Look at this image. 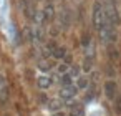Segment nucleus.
Here are the masks:
<instances>
[{"mask_svg": "<svg viewBox=\"0 0 121 116\" xmlns=\"http://www.w3.org/2000/svg\"><path fill=\"white\" fill-rule=\"evenodd\" d=\"M60 83H61V86H71L73 85V76L70 73H65V75H61Z\"/></svg>", "mask_w": 121, "mask_h": 116, "instance_id": "f8f14e48", "label": "nucleus"}, {"mask_svg": "<svg viewBox=\"0 0 121 116\" xmlns=\"http://www.w3.org/2000/svg\"><path fill=\"white\" fill-rule=\"evenodd\" d=\"M85 114H86V111L81 104H73L70 108V116H85Z\"/></svg>", "mask_w": 121, "mask_h": 116, "instance_id": "9b49d317", "label": "nucleus"}, {"mask_svg": "<svg viewBox=\"0 0 121 116\" xmlns=\"http://www.w3.org/2000/svg\"><path fill=\"white\" fill-rule=\"evenodd\" d=\"M52 116H66L63 111H56V113H52Z\"/></svg>", "mask_w": 121, "mask_h": 116, "instance_id": "aec40b11", "label": "nucleus"}, {"mask_svg": "<svg viewBox=\"0 0 121 116\" xmlns=\"http://www.w3.org/2000/svg\"><path fill=\"white\" fill-rule=\"evenodd\" d=\"M4 85H7L5 83V78H4V75H0V86H4Z\"/></svg>", "mask_w": 121, "mask_h": 116, "instance_id": "412c9836", "label": "nucleus"}, {"mask_svg": "<svg viewBox=\"0 0 121 116\" xmlns=\"http://www.w3.org/2000/svg\"><path fill=\"white\" fill-rule=\"evenodd\" d=\"M91 45H93V38H91L88 33H85V35L81 37V47H83L85 50H88Z\"/></svg>", "mask_w": 121, "mask_h": 116, "instance_id": "ddd939ff", "label": "nucleus"}, {"mask_svg": "<svg viewBox=\"0 0 121 116\" xmlns=\"http://www.w3.org/2000/svg\"><path fill=\"white\" fill-rule=\"evenodd\" d=\"M9 99V88H7V85H4V86H0V103H5Z\"/></svg>", "mask_w": 121, "mask_h": 116, "instance_id": "2eb2a0df", "label": "nucleus"}, {"mask_svg": "<svg viewBox=\"0 0 121 116\" xmlns=\"http://www.w3.org/2000/svg\"><path fill=\"white\" fill-rule=\"evenodd\" d=\"M47 106H48V109H50L52 113H56V111H60V109H61L63 101H61V99H56V98H52V99H48V101H47Z\"/></svg>", "mask_w": 121, "mask_h": 116, "instance_id": "9d476101", "label": "nucleus"}, {"mask_svg": "<svg viewBox=\"0 0 121 116\" xmlns=\"http://www.w3.org/2000/svg\"><path fill=\"white\" fill-rule=\"evenodd\" d=\"M103 90H104V96L108 99H114L116 98V93H118V85H116L114 80H106Z\"/></svg>", "mask_w": 121, "mask_h": 116, "instance_id": "6e6552de", "label": "nucleus"}, {"mask_svg": "<svg viewBox=\"0 0 121 116\" xmlns=\"http://www.w3.org/2000/svg\"><path fill=\"white\" fill-rule=\"evenodd\" d=\"M91 23H93V27H95L96 32L103 30L106 27V23H108L106 12H104V5L101 2H98V0L93 4V9H91Z\"/></svg>", "mask_w": 121, "mask_h": 116, "instance_id": "f257e3e1", "label": "nucleus"}, {"mask_svg": "<svg viewBox=\"0 0 121 116\" xmlns=\"http://www.w3.org/2000/svg\"><path fill=\"white\" fill-rule=\"evenodd\" d=\"M47 101H48V99H47V95H43V93H42V95H38V103L47 104Z\"/></svg>", "mask_w": 121, "mask_h": 116, "instance_id": "6ab92c4d", "label": "nucleus"}, {"mask_svg": "<svg viewBox=\"0 0 121 116\" xmlns=\"http://www.w3.org/2000/svg\"><path fill=\"white\" fill-rule=\"evenodd\" d=\"M98 33H99V40H101V43H104V45L114 43L116 38H118L116 27H113V25H109V23H106V27H104L103 30H99Z\"/></svg>", "mask_w": 121, "mask_h": 116, "instance_id": "7ed1b4c3", "label": "nucleus"}, {"mask_svg": "<svg viewBox=\"0 0 121 116\" xmlns=\"http://www.w3.org/2000/svg\"><path fill=\"white\" fill-rule=\"evenodd\" d=\"M40 13H42V25L53 22V18H55V15H56V10H55L53 2H47V4L43 5V9L40 10Z\"/></svg>", "mask_w": 121, "mask_h": 116, "instance_id": "423d86ee", "label": "nucleus"}, {"mask_svg": "<svg viewBox=\"0 0 121 116\" xmlns=\"http://www.w3.org/2000/svg\"><path fill=\"white\" fill-rule=\"evenodd\" d=\"M114 99H116L114 101V111H116V114H121V95Z\"/></svg>", "mask_w": 121, "mask_h": 116, "instance_id": "dca6fc26", "label": "nucleus"}, {"mask_svg": "<svg viewBox=\"0 0 121 116\" xmlns=\"http://www.w3.org/2000/svg\"><path fill=\"white\" fill-rule=\"evenodd\" d=\"M47 52H48V55L52 56V58H55V60H65V56L68 55L66 53V50L61 47V45H58L56 42H50L48 45H47Z\"/></svg>", "mask_w": 121, "mask_h": 116, "instance_id": "20e7f679", "label": "nucleus"}, {"mask_svg": "<svg viewBox=\"0 0 121 116\" xmlns=\"http://www.w3.org/2000/svg\"><path fill=\"white\" fill-rule=\"evenodd\" d=\"M53 85V80H52V76H48V75H40L38 78H37V86L40 88V90H48L50 86Z\"/></svg>", "mask_w": 121, "mask_h": 116, "instance_id": "1a4fd4ad", "label": "nucleus"}, {"mask_svg": "<svg viewBox=\"0 0 121 116\" xmlns=\"http://www.w3.org/2000/svg\"><path fill=\"white\" fill-rule=\"evenodd\" d=\"M18 7H20V12L25 18L28 20H33L35 13H37V9L35 5L32 4V0H18Z\"/></svg>", "mask_w": 121, "mask_h": 116, "instance_id": "39448f33", "label": "nucleus"}, {"mask_svg": "<svg viewBox=\"0 0 121 116\" xmlns=\"http://www.w3.org/2000/svg\"><path fill=\"white\" fill-rule=\"evenodd\" d=\"M56 70H58V71H60L61 75H65V73H68V70H70V65L63 61V63H61V65H60V66H58Z\"/></svg>", "mask_w": 121, "mask_h": 116, "instance_id": "f3484780", "label": "nucleus"}, {"mask_svg": "<svg viewBox=\"0 0 121 116\" xmlns=\"http://www.w3.org/2000/svg\"><path fill=\"white\" fill-rule=\"evenodd\" d=\"M38 68H40L42 71H48V70H50V65H48V63H38Z\"/></svg>", "mask_w": 121, "mask_h": 116, "instance_id": "a211bd4d", "label": "nucleus"}, {"mask_svg": "<svg viewBox=\"0 0 121 116\" xmlns=\"http://www.w3.org/2000/svg\"><path fill=\"white\" fill-rule=\"evenodd\" d=\"M37 2H40V0H37Z\"/></svg>", "mask_w": 121, "mask_h": 116, "instance_id": "4be33fe9", "label": "nucleus"}, {"mask_svg": "<svg viewBox=\"0 0 121 116\" xmlns=\"http://www.w3.org/2000/svg\"><path fill=\"white\" fill-rule=\"evenodd\" d=\"M104 5V12H106V20L109 25L113 27H118L121 23V17H119V12H118V7L114 4V0H108Z\"/></svg>", "mask_w": 121, "mask_h": 116, "instance_id": "f03ea898", "label": "nucleus"}, {"mask_svg": "<svg viewBox=\"0 0 121 116\" xmlns=\"http://www.w3.org/2000/svg\"><path fill=\"white\" fill-rule=\"evenodd\" d=\"M76 91H78V90H76V86H73V85H71V86H61L58 95H60V98H61L63 103H70V101L76 96Z\"/></svg>", "mask_w": 121, "mask_h": 116, "instance_id": "0eeeda50", "label": "nucleus"}, {"mask_svg": "<svg viewBox=\"0 0 121 116\" xmlns=\"http://www.w3.org/2000/svg\"><path fill=\"white\" fill-rule=\"evenodd\" d=\"M88 88V80L85 76H78L76 78V90H86Z\"/></svg>", "mask_w": 121, "mask_h": 116, "instance_id": "4468645a", "label": "nucleus"}]
</instances>
